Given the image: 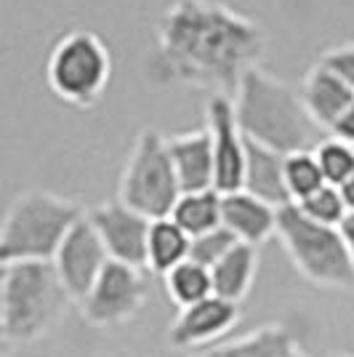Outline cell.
Instances as JSON below:
<instances>
[{"label":"cell","mask_w":354,"mask_h":357,"mask_svg":"<svg viewBox=\"0 0 354 357\" xmlns=\"http://www.w3.org/2000/svg\"><path fill=\"white\" fill-rule=\"evenodd\" d=\"M147 301L144 269L109 261L77 310L91 328H118L133 320Z\"/></svg>","instance_id":"8"},{"label":"cell","mask_w":354,"mask_h":357,"mask_svg":"<svg viewBox=\"0 0 354 357\" xmlns=\"http://www.w3.org/2000/svg\"><path fill=\"white\" fill-rule=\"evenodd\" d=\"M285 158L288 155L245 139V178H243V190L256 195V197H261L264 203L275 206V208L291 206V195H288V184H285Z\"/></svg>","instance_id":"16"},{"label":"cell","mask_w":354,"mask_h":357,"mask_svg":"<svg viewBox=\"0 0 354 357\" xmlns=\"http://www.w3.org/2000/svg\"><path fill=\"white\" fill-rule=\"evenodd\" d=\"M86 216L75 200L43 190L19 195L8 206L0 232V259L11 261H54L64 238Z\"/></svg>","instance_id":"4"},{"label":"cell","mask_w":354,"mask_h":357,"mask_svg":"<svg viewBox=\"0 0 354 357\" xmlns=\"http://www.w3.org/2000/svg\"><path fill=\"white\" fill-rule=\"evenodd\" d=\"M301 99L309 112V118L323 128L333 131V126L341 120V115L354 105V89L346 86L339 75H333L325 64H314L304 83H301Z\"/></svg>","instance_id":"15"},{"label":"cell","mask_w":354,"mask_h":357,"mask_svg":"<svg viewBox=\"0 0 354 357\" xmlns=\"http://www.w3.org/2000/svg\"><path fill=\"white\" fill-rule=\"evenodd\" d=\"M285 184H288V195L291 203H301L317 190H323L325 176L323 168L317 163L314 149H304V152H293L285 158Z\"/></svg>","instance_id":"22"},{"label":"cell","mask_w":354,"mask_h":357,"mask_svg":"<svg viewBox=\"0 0 354 357\" xmlns=\"http://www.w3.org/2000/svg\"><path fill=\"white\" fill-rule=\"evenodd\" d=\"M237 245H240V240L226 229V227H216V229H210L206 235H197L192 238V251H190V259L197 261V264H203V267L213 269L219 261H224L229 253L235 251Z\"/></svg>","instance_id":"25"},{"label":"cell","mask_w":354,"mask_h":357,"mask_svg":"<svg viewBox=\"0 0 354 357\" xmlns=\"http://www.w3.org/2000/svg\"><path fill=\"white\" fill-rule=\"evenodd\" d=\"M320 64H325L330 73L339 75L346 86L354 89V40L352 43H341L328 48L320 56Z\"/></svg>","instance_id":"26"},{"label":"cell","mask_w":354,"mask_h":357,"mask_svg":"<svg viewBox=\"0 0 354 357\" xmlns=\"http://www.w3.org/2000/svg\"><path fill=\"white\" fill-rule=\"evenodd\" d=\"M277 240L304 280L328 291H354V259L341 227L311 222L291 203L277 211Z\"/></svg>","instance_id":"5"},{"label":"cell","mask_w":354,"mask_h":357,"mask_svg":"<svg viewBox=\"0 0 354 357\" xmlns=\"http://www.w3.org/2000/svg\"><path fill=\"white\" fill-rule=\"evenodd\" d=\"M277 211L264 203L261 197L245 192H229L222 200V224L245 245H264L269 238L277 235Z\"/></svg>","instance_id":"14"},{"label":"cell","mask_w":354,"mask_h":357,"mask_svg":"<svg viewBox=\"0 0 354 357\" xmlns=\"http://www.w3.org/2000/svg\"><path fill=\"white\" fill-rule=\"evenodd\" d=\"M341 232H344V240H346V245H349L352 259H354V211L346 216V222L341 224Z\"/></svg>","instance_id":"29"},{"label":"cell","mask_w":354,"mask_h":357,"mask_svg":"<svg viewBox=\"0 0 354 357\" xmlns=\"http://www.w3.org/2000/svg\"><path fill=\"white\" fill-rule=\"evenodd\" d=\"M75 301L54 261H11L0 278V333L6 347H27L51 336Z\"/></svg>","instance_id":"3"},{"label":"cell","mask_w":354,"mask_h":357,"mask_svg":"<svg viewBox=\"0 0 354 357\" xmlns=\"http://www.w3.org/2000/svg\"><path fill=\"white\" fill-rule=\"evenodd\" d=\"M181 197L176 168L168 152V136L157 128H144L136 136L128 160L123 165L118 200L147 219H168Z\"/></svg>","instance_id":"6"},{"label":"cell","mask_w":354,"mask_h":357,"mask_svg":"<svg viewBox=\"0 0 354 357\" xmlns=\"http://www.w3.org/2000/svg\"><path fill=\"white\" fill-rule=\"evenodd\" d=\"M298 208L309 216L311 222L328 224V227H341L349 216V208L341 197V190L333 184H325L323 190H317L314 195H309L307 200L295 203Z\"/></svg>","instance_id":"24"},{"label":"cell","mask_w":354,"mask_h":357,"mask_svg":"<svg viewBox=\"0 0 354 357\" xmlns=\"http://www.w3.org/2000/svg\"><path fill=\"white\" fill-rule=\"evenodd\" d=\"M232 102L240 131L256 144L293 155L314 149L323 142V128L309 118L301 91L266 73L264 67H253L243 77Z\"/></svg>","instance_id":"2"},{"label":"cell","mask_w":354,"mask_h":357,"mask_svg":"<svg viewBox=\"0 0 354 357\" xmlns=\"http://www.w3.org/2000/svg\"><path fill=\"white\" fill-rule=\"evenodd\" d=\"M341 190V197H344V203H346V208H349V213L354 211V174L344 184L339 187Z\"/></svg>","instance_id":"28"},{"label":"cell","mask_w":354,"mask_h":357,"mask_svg":"<svg viewBox=\"0 0 354 357\" xmlns=\"http://www.w3.org/2000/svg\"><path fill=\"white\" fill-rule=\"evenodd\" d=\"M330 357H354V355H330Z\"/></svg>","instance_id":"30"},{"label":"cell","mask_w":354,"mask_h":357,"mask_svg":"<svg viewBox=\"0 0 354 357\" xmlns=\"http://www.w3.org/2000/svg\"><path fill=\"white\" fill-rule=\"evenodd\" d=\"M266 51L264 27L219 0H176L157 24L147 73L160 86L232 96Z\"/></svg>","instance_id":"1"},{"label":"cell","mask_w":354,"mask_h":357,"mask_svg":"<svg viewBox=\"0 0 354 357\" xmlns=\"http://www.w3.org/2000/svg\"><path fill=\"white\" fill-rule=\"evenodd\" d=\"M314 155H317V163L323 168L325 181L333 187H341L354 174V147L336 139V136H325L314 147Z\"/></svg>","instance_id":"23"},{"label":"cell","mask_w":354,"mask_h":357,"mask_svg":"<svg viewBox=\"0 0 354 357\" xmlns=\"http://www.w3.org/2000/svg\"><path fill=\"white\" fill-rule=\"evenodd\" d=\"M162 283H165L168 298L176 304L178 310L192 307L197 301L213 296V275H210V269L192 261V259H187L176 269H171L162 278Z\"/></svg>","instance_id":"21"},{"label":"cell","mask_w":354,"mask_h":357,"mask_svg":"<svg viewBox=\"0 0 354 357\" xmlns=\"http://www.w3.org/2000/svg\"><path fill=\"white\" fill-rule=\"evenodd\" d=\"M206 128L213 142L216 190L222 195L240 192L245 178V136L237 126L232 96L213 93L206 102Z\"/></svg>","instance_id":"10"},{"label":"cell","mask_w":354,"mask_h":357,"mask_svg":"<svg viewBox=\"0 0 354 357\" xmlns=\"http://www.w3.org/2000/svg\"><path fill=\"white\" fill-rule=\"evenodd\" d=\"M240 323V304L226 301L222 296H208L192 307L178 310L168 328V339L176 349H194L216 342L222 344L226 333H232Z\"/></svg>","instance_id":"12"},{"label":"cell","mask_w":354,"mask_h":357,"mask_svg":"<svg viewBox=\"0 0 354 357\" xmlns=\"http://www.w3.org/2000/svg\"><path fill=\"white\" fill-rule=\"evenodd\" d=\"M168 152L176 168L181 192L216 190V160L208 128L168 136Z\"/></svg>","instance_id":"13"},{"label":"cell","mask_w":354,"mask_h":357,"mask_svg":"<svg viewBox=\"0 0 354 357\" xmlns=\"http://www.w3.org/2000/svg\"><path fill=\"white\" fill-rule=\"evenodd\" d=\"M206 357H307V352L295 342L291 328L282 323H266L248 331L245 336L210 347Z\"/></svg>","instance_id":"17"},{"label":"cell","mask_w":354,"mask_h":357,"mask_svg":"<svg viewBox=\"0 0 354 357\" xmlns=\"http://www.w3.org/2000/svg\"><path fill=\"white\" fill-rule=\"evenodd\" d=\"M256 272H259V248L240 243L224 261H219L210 269L213 294L226 301H235V304L245 301L256 283Z\"/></svg>","instance_id":"18"},{"label":"cell","mask_w":354,"mask_h":357,"mask_svg":"<svg viewBox=\"0 0 354 357\" xmlns=\"http://www.w3.org/2000/svg\"><path fill=\"white\" fill-rule=\"evenodd\" d=\"M93 229L99 232L112 261L147 269V240L152 219L128 208L120 200H109L88 211Z\"/></svg>","instance_id":"11"},{"label":"cell","mask_w":354,"mask_h":357,"mask_svg":"<svg viewBox=\"0 0 354 357\" xmlns=\"http://www.w3.org/2000/svg\"><path fill=\"white\" fill-rule=\"evenodd\" d=\"M330 136H336V139H341V142H346V144L354 147V105L341 115V120L333 126Z\"/></svg>","instance_id":"27"},{"label":"cell","mask_w":354,"mask_h":357,"mask_svg":"<svg viewBox=\"0 0 354 357\" xmlns=\"http://www.w3.org/2000/svg\"><path fill=\"white\" fill-rule=\"evenodd\" d=\"M200 357H206V355H200Z\"/></svg>","instance_id":"31"},{"label":"cell","mask_w":354,"mask_h":357,"mask_svg":"<svg viewBox=\"0 0 354 357\" xmlns=\"http://www.w3.org/2000/svg\"><path fill=\"white\" fill-rule=\"evenodd\" d=\"M109 253L104 248L99 232L93 229L88 213L72 227L64 238L61 248L54 256V267L59 272L61 283L70 291L75 304H80L91 294V288L102 278L104 267L109 264Z\"/></svg>","instance_id":"9"},{"label":"cell","mask_w":354,"mask_h":357,"mask_svg":"<svg viewBox=\"0 0 354 357\" xmlns=\"http://www.w3.org/2000/svg\"><path fill=\"white\" fill-rule=\"evenodd\" d=\"M190 251H192V238L171 216L152 222L147 240V269L152 275L165 278L171 269H176L190 259Z\"/></svg>","instance_id":"19"},{"label":"cell","mask_w":354,"mask_h":357,"mask_svg":"<svg viewBox=\"0 0 354 357\" xmlns=\"http://www.w3.org/2000/svg\"><path fill=\"white\" fill-rule=\"evenodd\" d=\"M45 77L61 102L72 107H93L102 102L112 80V56L99 35L72 30L51 48Z\"/></svg>","instance_id":"7"},{"label":"cell","mask_w":354,"mask_h":357,"mask_svg":"<svg viewBox=\"0 0 354 357\" xmlns=\"http://www.w3.org/2000/svg\"><path fill=\"white\" fill-rule=\"evenodd\" d=\"M222 200L219 190H203V192H181L171 219L190 235H206L210 229L222 227Z\"/></svg>","instance_id":"20"}]
</instances>
